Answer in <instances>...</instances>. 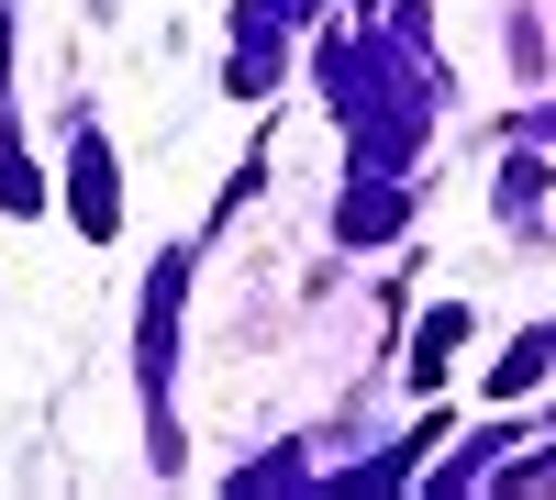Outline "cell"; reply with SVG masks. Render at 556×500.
Returning <instances> with one entry per match:
<instances>
[{
	"label": "cell",
	"mask_w": 556,
	"mask_h": 500,
	"mask_svg": "<svg viewBox=\"0 0 556 500\" xmlns=\"http://www.w3.org/2000/svg\"><path fill=\"white\" fill-rule=\"evenodd\" d=\"M78 234H112V167H101V145H78Z\"/></svg>",
	"instance_id": "1"
}]
</instances>
